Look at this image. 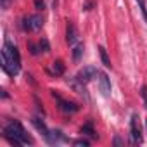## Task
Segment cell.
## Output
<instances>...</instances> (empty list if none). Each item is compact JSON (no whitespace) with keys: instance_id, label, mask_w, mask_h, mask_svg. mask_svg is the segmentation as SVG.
<instances>
[{"instance_id":"cell-14","label":"cell","mask_w":147,"mask_h":147,"mask_svg":"<svg viewBox=\"0 0 147 147\" xmlns=\"http://www.w3.org/2000/svg\"><path fill=\"white\" fill-rule=\"evenodd\" d=\"M137 4H138V9H140L144 19L147 21V4H145V0H137Z\"/></svg>"},{"instance_id":"cell-3","label":"cell","mask_w":147,"mask_h":147,"mask_svg":"<svg viewBox=\"0 0 147 147\" xmlns=\"http://www.w3.org/2000/svg\"><path fill=\"white\" fill-rule=\"evenodd\" d=\"M19 26H21L23 31H38V30L43 26V19H42V16H38V14H31V16L23 18Z\"/></svg>"},{"instance_id":"cell-20","label":"cell","mask_w":147,"mask_h":147,"mask_svg":"<svg viewBox=\"0 0 147 147\" xmlns=\"http://www.w3.org/2000/svg\"><path fill=\"white\" fill-rule=\"evenodd\" d=\"M113 144H114V145H123V140H121V138H119V137H116V138H114V142H113Z\"/></svg>"},{"instance_id":"cell-16","label":"cell","mask_w":147,"mask_h":147,"mask_svg":"<svg viewBox=\"0 0 147 147\" xmlns=\"http://www.w3.org/2000/svg\"><path fill=\"white\" fill-rule=\"evenodd\" d=\"M73 144H75V145H80V147H82V145H83V147H88V145H90V142H88L87 138H76Z\"/></svg>"},{"instance_id":"cell-17","label":"cell","mask_w":147,"mask_h":147,"mask_svg":"<svg viewBox=\"0 0 147 147\" xmlns=\"http://www.w3.org/2000/svg\"><path fill=\"white\" fill-rule=\"evenodd\" d=\"M28 47H30V52H31L33 55H36V54L40 52V45H36V43H28Z\"/></svg>"},{"instance_id":"cell-6","label":"cell","mask_w":147,"mask_h":147,"mask_svg":"<svg viewBox=\"0 0 147 147\" xmlns=\"http://www.w3.org/2000/svg\"><path fill=\"white\" fill-rule=\"evenodd\" d=\"M95 76H99V71H97L94 66H87V67H83L78 75H76V80L82 82V83H88V82H92Z\"/></svg>"},{"instance_id":"cell-18","label":"cell","mask_w":147,"mask_h":147,"mask_svg":"<svg viewBox=\"0 0 147 147\" xmlns=\"http://www.w3.org/2000/svg\"><path fill=\"white\" fill-rule=\"evenodd\" d=\"M140 95H142V100H144V104H145V109H147V87H145V85L140 88Z\"/></svg>"},{"instance_id":"cell-7","label":"cell","mask_w":147,"mask_h":147,"mask_svg":"<svg viewBox=\"0 0 147 147\" xmlns=\"http://www.w3.org/2000/svg\"><path fill=\"white\" fill-rule=\"evenodd\" d=\"M99 87H100V92L104 97H109L111 95V80L106 73L99 71Z\"/></svg>"},{"instance_id":"cell-21","label":"cell","mask_w":147,"mask_h":147,"mask_svg":"<svg viewBox=\"0 0 147 147\" xmlns=\"http://www.w3.org/2000/svg\"><path fill=\"white\" fill-rule=\"evenodd\" d=\"M90 7H94V2H87L85 4V11H90Z\"/></svg>"},{"instance_id":"cell-1","label":"cell","mask_w":147,"mask_h":147,"mask_svg":"<svg viewBox=\"0 0 147 147\" xmlns=\"http://www.w3.org/2000/svg\"><path fill=\"white\" fill-rule=\"evenodd\" d=\"M2 69L11 76H16L19 69H21V55L18 47H14L12 43L5 42L4 43V50H2Z\"/></svg>"},{"instance_id":"cell-4","label":"cell","mask_w":147,"mask_h":147,"mask_svg":"<svg viewBox=\"0 0 147 147\" xmlns=\"http://www.w3.org/2000/svg\"><path fill=\"white\" fill-rule=\"evenodd\" d=\"M130 137H131V144L133 145H138V144H142V140H144V137H142V128H140V118L137 116V114H133L131 116V119H130Z\"/></svg>"},{"instance_id":"cell-10","label":"cell","mask_w":147,"mask_h":147,"mask_svg":"<svg viewBox=\"0 0 147 147\" xmlns=\"http://www.w3.org/2000/svg\"><path fill=\"white\" fill-rule=\"evenodd\" d=\"M83 135H88L90 138H97V131H95V128H94V125L88 121V123H85L83 126H82V130H80Z\"/></svg>"},{"instance_id":"cell-22","label":"cell","mask_w":147,"mask_h":147,"mask_svg":"<svg viewBox=\"0 0 147 147\" xmlns=\"http://www.w3.org/2000/svg\"><path fill=\"white\" fill-rule=\"evenodd\" d=\"M7 2H9V0H2V5L5 7V5H7Z\"/></svg>"},{"instance_id":"cell-5","label":"cell","mask_w":147,"mask_h":147,"mask_svg":"<svg viewBox=\"0 0 147 147\" xmlns=\"http://www.w3.org/2000/svg\"><path fill=\"white\" fill-rule=\"evenodd\" d=\"M50 95H52V97H54V99L57 100V107H59V109H61L62 113H67V114H69V113H76V111L80 109V106H76L75 102L64 100V99H62V97H61V95H59L57 92H54V90H50Z\"/></svg>"},{"instance_id":"cell-8","label":"cell","mask_w":147,"mask_h":147,"mask_svg":"<svg viewBox=\"0 0 147 147\" xmlns=\"http://www.w3.org/2000/svg\"><path fill=\"white\" fill-rule=\"evenodd\" d=\"M66 40H67L69 47H75L78 43V31L71 21H67V26H66Z\"/></svg>"},{"instance_id":"cell-12","label":"cell","mask_w":147,"mask_h":147,"mask_svg":"<svg viewBox=\"0 0 147 147\" xmlns=\"http://www.w3.org/2000/svg\"><path fill=\"white\" fill-rule=\"evenodd\" d=\"M82 55H83V43H80V42H78L75 47H73V59L78 62V61L82 59Z\"/></svg>"},{"instance_id":"cell-2","label":"cell","mask_w":147,"mask_h":147,"mask_svg":"<svg viewBox=\"0 0 147 147\" xmlns=\"http://www.w3.org/2000/svg\"><path fill=\"white\" fill-rule=\"evenodd\" d=\"M2 131H4V138H7V142L12 144V145H26V144H33V140L28 137L24 126H23L19 121H16V119H9Z\"/></svg>"},{"instance_id":"cell-9","label":"cell","mask_w":147,"mask_h":147,"mask_svg":"<svg viewBox=\"0 0 147 147\" xmlns=\"http://www.w3.org/2000/svg\"><path fill=\"white\" fill-rule=\"evenodd\" d=\"M31 123H33V126H35V128H36V130H38V131L45 137V138L50 135V130L47 128V125H45V123H43L38 116H33V118H31Z\"/></svg>"},{"instance_id":"cell-11","label":"cell","mask_w":147,"mask_h":147,"mask_svg":"<svg viewBox=\"0 0 147 147\" xmlns=\"http://www.w3.org/2000/svg\"><path fill=\"white\" fill-rule=\"evenodd\" d=\"M64 69H66V66H64V62H62V61H54V64H52V71H54V75H57V76L64 75Z\"/></svg>"},{"instance_id":"cell-19","label":"cell","mask_w":147,"mask_h":147,"mask_svg":"<svg viewBox=\"0 0 147 147\" xmlns=\"http://www.w3.org/2000/svg\"><path fill=\"white\" fill-rule=\"evenodd\" d=\"M35 9L43 11L45 9V2H43V0H35Z\"/></svg>"},{"instance_id":"cell-23","label":"cell","mask_w":147,"mask_h":147,"mask_svg":"<svg viewBox=\"0 0 147 147\" xmlns=\"http://www.w3.org/2000/svg\"><path fill=\"white\" fill-rule=\"evenodd\" d=\"M145 128H147V119H145Z\"/></svg>"},{"instance_id":"cell-13","label":"cell","mask_w":147,"mask_h":147,"mask_svg":"<svg viewBox=\"0 0 147 147\" xmlns=\"http://www.w3.org/2000/svg\"><path fill=\"white\" fill-rule=\"evenodd\" d=\"M99 54H100L102 64H104L106 67H113V64H111V59H109V55H107V50H106L104 47H99Z\"/></svg>"},{"instance_id":"cell-15","label":"cell","mask_w":147,"mask_h":147,"mask_svg":"<svg viewBox=\"0 0 147 147\" xmlns=\"http://www.w3.org/2000/svg\"><path fill=\"white\" fill-rule=\"evenodd\" d=\"M38 45H40V50H42V52H49V50H50L49 42H47L45 38H43V40H40V42H38Z\"/></svg>"}]
</instances>
